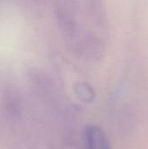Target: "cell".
<instances>
[{"label":"cell","mask_w":148,"mask_h":149,"mask_svg":"<svg viewBox=\"0 0 148 149\" xmlns=\"http://www.w3.org/2000/svg\"><path fill=\"white\" fill-rule=\"evenodd\" d=\"M84 138L86 149H112L108 136L98 126H87L84 132Z\"/></svg>","instance_id":"3"},{"label":"cell","mask_w":148,"mask_h":149,"mask_svg":"<svg viewBox=\"0 0 148 149\" xmlns=\"http://www.w3.org/2000/svg\"><path fill=\"white\" fill-rule=\"evenodd\" d=\"M35 4H37V5H38V6H42V5H44V1L45 0H31Z\"/></svg>","instance_id":"5"},{"label":"cell","mask_w":148,"mask_h":149,"mask_svg":"<svg viewBox=\"0 0 148 149\" xmlns=\"http://www.w3.org/2000/svg\"><path fill=\"white\" fill-rule=\"evenodd\" d=\"M74 93L84 103H91L94 100L96 93L91 85L86 82H79L74 86Z\"/></svg>","instance_id":"4"},{"label":"cell","mask_w":148,"mask_h":149,"mask_svg":"<svg viewBox=\"0 0 148 149\" xmlns=\"http://www.w3.org/2000/svg\"><path fill=\"white\" fill-rule=\"evenodd\" d=\"M83 3L89 21L103 34L106 28V13L104 0H83Z\"/></svg>","instance_id":"2"},{"label":"cell","mask_w":148,"mask_h":149,"mask_svg":"<svg viewBox=\"0 0 148 149\" xmlns=\"http://www.w3.org/2000/svg\"><path fill=\"white\" fill-rule=\"evenodd\" d=\"M53 5L58 28L69 45L83 31L79 19L77 0H53Z\"/></svg>","instance_id":"1"}]
</instances>
